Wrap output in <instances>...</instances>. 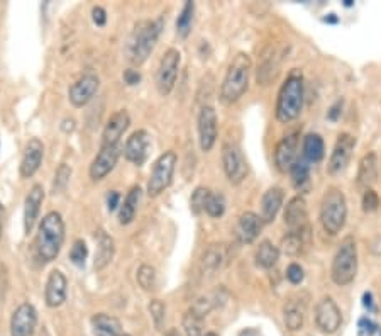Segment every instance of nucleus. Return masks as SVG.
<instances>
[{"label":"nucleus","instance_id":"nucleus-1","mask_svg":"<svg viewBox=\"0 0 381 336\" xmlns=\"http://www.w3.org/2000/svg\"><path fill=\"white\" fill-rule=\"evenodd\" d=\"M65 243V221L60 212L51 211L42 216L40 227H38L36 241V257L42 264L54 262L60 255Z\"/></svg>","mask_w":381,"mask_h":336},{"label":"nucleus","instance_id":"nucleus-2","mask_svg":"<svg viewBox=\"0 0 381 336\" xmlns=\"http://www.w3.org/2000/svg\"><path fill=\"white\" fill-rule=\"evenodd\" d=\"M161 29L163 17L154 19V21H139L134 26L126 45V56L132 65L139 67L149 58L156 48Z\"/></svg>","mask_w":381,"mask_h":336},{"label":"nucleus","instance_id":"nucleus-3","mask_svg":"<svg viewBox=\"0 0 381 336\" xmlns=\"http://www.w3.org/2000/svg\"><path fill=\"white\" fill-rule=\"evenodd\" d=\"M251 68L252 63L250 55L237 53L229 65L224 82L220 85V100L224 104H234L246 94L248 87H250Z\"/></svg>","mask_w":381,"mask_h":336},{"label":"nucleus","instance_id":"nucleus-4","mask_svg":"<svg viewBox=\"0 0 381 336\" xmlns=\"http://www.w3.org/2000/svg\"><path fill=\"white\" fill-rule=\"evenodd\" d=\"M303 79L298 73H291L282 85L276 100V119L283 125L295 121L300 115L303 107Z\"/></svg>","mask_w":381,"mask_h":336},{"label":"nucleus","instance_id":"nucleus-5","mask_svg":"<svg viewBox=\"0 0 381 336\" xmlns=\"http://www.w3.org/2000/svg\"><path fill=\"white\" fill-rule=\"evenodd\" d=\"M348 218V202L341 189L329 187L321 202V223L324 231L330 237H336L344 227Z\"/></svg>","mask_w":381,"mask_h":336},{"label":"nucleus","instance_id":"nucleus-6","mask_svg":"<svg viewBox=\"0 0 381 336\" xmlns=\"http://www.w3.org/2000/svg\"><path fill=\"white\" fill-rule=\"evenodd\" d=\"M357 273V246L356 239L346 237L341 241L339 248L334 255L332 266H330V277L332 282L339 287L352 284Z\"/></svg>","mask_w":381,"mask_h":336},{"label":"nucleus","instance_id":"nucleus-7","mask_svg":"<svg viewBox=\"0 0 381 336\" xmlns=\"http://www.w3.org/2000/svg\"><path fill=\"white\" fill-rule=\"evenodd\" d=\"M178 157L175 152H165L154 161L153 172L147 180V195L158 197L173 182L175 168H177Z\"/></svg>","mask_w":381,"mask_h":336},{"label":"nucleus","instance_id":"nucleus-8","mask_svg":"<svg viewBox=\"0 0 381 336\" xmlns=\"http://www.w3.org/2000/svg\"><path fill=\"white\" fill-rule=\"evenodd\" d=\"M180 63L181 53L175 48L166 49L161 61H159L156 73V87L163 97L170 95L171 90L175 88V83H177L178 79V72H180Z\"/></svg>","mask_w":381,"mask_h":336},{"label":"nucleus","instance_id":"nucleus-9","mask_svg":"<svg viewBox=\"0 0 381 336\" xmlns=\"http://www.w3.org/2000/svg\"><path fill=\"white\" fill-rule=\"evenodd\" d=\"M222 167L225 177L232 185H239L248 175V163L243 150L236 143H225L222 146Z\"/></svg>","mask_w":381,"mask_h":336},{"label":"nucleus","instance_id":"nucleus-10","mask_svg":"<svg viewBox=\"0 0 381 336\" xmlns=\"http://www.w3.org/2000/svg\"><path fill=\"white\" fill-rule=\"evenodd\" d=\"M316 324L325 335L336 333L342 324L341 309L332 297H322L316 307Z\"/></svg>","mask_w":381,"mask_h":336},{"label":"nucleus","instance_id":"nucleus-11","mask_svg":"<svg viewBox=\"0 0 381 336\" xmlns=\"http://www.w3.org/2000/svg\"><path fill=\"white\" fill-rule=\"evenodd\" d=\"M356 148V138L349 133H342L337 138L336 145H334L332 153H330L327 170L330 175H337V173L344 172L346 167L351 161L352 152Z\"/></svg>","mask_w":381,"mask_h":336},{"label":"nucleus","instance_id":"nucleus-12","mask_svg":"<svg viewBox=\"0 0 381 336\" xmlns=\"http://www.w3.org/2000/svg\"><path fill=\"white\" fill-rule=\"evenodd\" d=\"M100 79L95 73H85L68 88V99L75 107L87 106L99 92Z\"/></svg>","mask_w":381,"mask_h":336},{"label":"nucleus","instance_id":"nucleus-13","mask_svg":"<svg viewBox=\"0 0 381 336\" xmlns=\"http://www.w3.org/2000/svg\"><path fill=\"white\" fill-rule=\"evenodd\" d=\"M38 326V311L33 304H21L10 318V336H34Z\"/></svg>","mask_w":381,"mask_h":336},{"label":"nucleus","instance_id":"nucleus-14","mask_svg":"<svg viewBox=\"0 0 381 336\" xmlns=\"http://www.w3.org/2000/svg\"><path fill=\"white\" fill-rule=\"evenodd\" d=\"M151 148V138L145 129H138L127 138L126 145H124V154L131 163L136 167H143L146 163L147 157H149Z\"/></svg>","mask_w":381,"mask_h":336},{"label":"nucleus","instance_id":"nucleus-15","mask_svg":"<svg viewBox=\"0 0 381 336\" xmlns=\"http://www.w3.org/2000/svg\"><path fill=\"white\" fill-rule=\"evenodd\" d=\"M119 157H120L119 146H102L100 152L97 153V157L93 158L90 170H88L90 179L93 180V182H100V180L106 179L108 173L115 168V165H117Z\"/></svg>","mask_w":381,"mask_h":336},{"label":"nucleus","instance_id":"nucleus-16","mask_svg":"<svg viewBox=\"0 0 381 336\" xmlns=\"http://www.w3.org/2000/svg\"><path fill=\"white\" fill-rule=\"evenodd\" d=\"M198 141L202 152H211L217 141V114L212 106H204L198 114Z\"/></svg>","mask_w":381,"mask_h":336},{"label":"nucleus","instance_id":"nucleus-17","mask_svg":"<svg viewBox=\"0 0 381 336\" xmlns=\"http://www.w3.org/2000/svg\"><path fill=\"white\" fill-rule=\"evenodd\" d=\"M298 158V133L286 134L275 148V165L279 172H290L291 165Z\"/></svg>","mask_w":381,"mask_h":336},{"label":"nucleus","instance_id":"nucleus-18","mask_svg":"<svg viewBox=\"0 0 381 336\" xmlns=\"http://www.w3.org/2000/svg\"><path fill=\"white\" fill-rule=\"evenodd\" d=\"M66 296H68V280L61 270H53L46 280L44 287V301L48 307L63 306Z\"/></svg>","mask_w":381,"mask_h":336},{"label":"nucleus","instance_id":"nucleus-19","mask_svg":"<svg viewBox=\"0 0 381 336\" xmlns=\"http://www.w3.org/2000/svg\"><path fill=\"white\" fill-rule=\"evenodd\" d=\"M131 126V115L127 111H117L115 114L111 115L107 121L106 127H104L102 134V146H119L120 138L124 136Z\"/></svg>","mask_w":381,"mask_h":336},{"label":"nucleus","instance_id":"nucleus-20","mask_svg":"<svg viewBox=\"0 0 381 336\" xmlns=\"http://www.w3.org/2000/svg\"><path fill=\"white\" fill-rule=\"evenodd\" d=\"M42 157H44V145L38 138H33L26 145L24 153H22L21 160V177L22 179H31L34 173L38 172L42 163Z\"/></svg>","mask_w":381,"mask_h":336},{"label":"nucleus","instance_id":"nucleus-21","mask_svg":"<svg viewBox=\"0 0 381 336\" xmlns=\"http://www.w3.org/2000/svg\"><path fill=\"white\" fill-rule=\"evenodd\" d=\"M44 202V189L41 184L33 185L29 194L26 195L24 200V233L29 234L33 231L34 224L40 219L41 206Z\"/></svg>","mask_w":381,"mask_h":336},{"label":"nucleus","instance_id":"nucleus-22","mask_svg":"<svg viewBox=\"0 0 381 336\" xmlns=\"http://www.w3.org/2000/svg\"><path fill=\"white\" fill-rule=\"evenodd\" d=\"M285 224L290 227V231L309 230V209H307V202L303 197H293L286 204Z\"/></svg>","mask_w":381,"mask_h":336},{"label":"nucleus","instance_id":"nucleus-23","mask_svg":"<svg viewBox=\"0 0 381 336\" xmlns=\"http://www.w3.org/2000/svg\"><path fill=\"white\" fill-rule=\"evenodd\" d=\"M263 219L261 216H258L256 212L246 211L239 216V221H237L236 234L239 238L241 243H252L256 238L259 237L263 230Z\"/></svg>","mask_w":381,"mask_h":336},{"label":"nucleus","instance_id":"nucleus-24","mask_svg":"<svg viewBox=\"0 0 381 336\" xmlns=\"http://www.w3.org/2000/svg\"><path fill=\"white\" fill-rule=\"evenodd\" d=\"M307 314V303L302 297H290L283 306V318L290 331H298L303 328Z\"/></svg>","mask_w":381,"mask_h":336},{"label":"nucleus","instance_id":"nucleus-25","mask_svg":"<svg viewBox=\"0 0 381 336\" xmlns=\"http://www.w3.org/2000/svg\"><path fill=\"white\" fill-rule=\"evenodd\" d=\"M95 239H97V252H95V260H93V266H95V270H104L108 264H111L112 258H114L115 243L111 234H107L104 230L97 231Z\"/></svg>","mask_w":381,"mask_h":336},{"label":"nucleus","instance_id":"nucleus-26","mask_svg":"<svg viewBox=\"0 0 381 336\" xmlns=\"http://www.w3.org/2000/svg\"><path fill=\"white\" fill-rule=\"evenodd\" d=\"M378 157L376 153H368L361 158L359 161V170H357V185L363 189H371V185H375L376 179H378Z\"/></svg>","mask_w":381,"mask_h":336},{"label":"nucleus","instance_id":"nucleus-27","mask_svg":"<svg viewBox=\"0 0 381 336\" xmlns=\"http://www.w3.org/2000/svg\"><path fill=\"white\" fill-rule=\"evenodd\" d=\"M283 189L271 187L263 194L261 199V219L263 223H273L276 214L283 206Z\"/></svg>","mask_w":381,"mask_h":336},{"label":"nucleus","instance_id":"nucleus-28","mask_svg":"<svg viewBox=\"0 0 381 336\" xmlns=\"http://www.w3.org/2000/svg\"><path fill=\"white\" fill-rule=\"evenodd\" d=\"M227 260V246L219 243V245H211L202 258V270L207 273H213L222 269Z\"/></svg>","mask_w":381,"mask_h":336},{"label":"nucleus","instance_id":"nucleus-29","mask_svg":"<svg viewBox=\"0 0 381 336\" xmlns=\"http://www.w3.org/2000/svg\"><path fill=\"white\" fill-rule=\"evenodd\" d=\"M141 192H143L141 187H139V185H134V187H132L131 191L127 192L124 202L120 204V207H119V223L124 224V226L134 221L136 212H138L139 200H141Z\"/></svg>","mask_w":381,"mask_h":336},{"label":"nucleus","instance_id":"nucleus-30","mask_svg":"<svg viewBox=\"0 0 381 336\" xmlns=\"http://www.w3.org/2000/svg\"><path fill=\"white\" fill-rule=\"evenodd\" d=\"M92 326L95 336H122L120 335V321L114 316H108L106 312H99L92 318Z\"/></svg>","mask_w":381,"mask_h":336},{"label":"nucleus","instance_id":"nucleus-31","mask_svg":"<svg viewBox=\"0 0 381 336\" xmlns=\"http://www.w3.org/2000/svg\"><path fill=\"white\" fill-rule=\"evenodd\" d=\"M303 158H305L309 163H317L324 158L325 154V146H324V140H322L321 134L317 133H310L303 138Z\"/></svg>","mask_w":381,"mask_h":336},{"label":"nucleus","instance_id":"nucleus-32","mask_svg":"<svg viewBox=\"0 0 381 336\" xmlns=\"http://www.w3.org/2000/svg\"><path fill=\"white\" fill-rule=\"evenodd\" d=\"M254 260H256V265L261 266V269H266V270L273 269L279 260L278 246H275L273 243L264 239V241L259 243L258 250H256Z\"/></svg>","mask_w":381,"mask_h":336},{"label":"nucleus","instance_id":"nucleus-33","mask_svg":"<svg viewBox=\"0 0 381 336\" xmlns=\"http://www.w3.org/2000/svg\"><path fill=\"white\" fill-rule=\"evenodd\" d=\"M307 233H309V230L290 231V233L282 239L283 252L289 255V257H298V255L303 252V248H305Z\"/></svg>","mask_w":381,"mask_h":336},{"label":"nucleus","instance_id":"nucleus-34","mask_svg":"<svg viewBox=\"0 0 381 336\" xmlns=\"http://www.w3.org/2000/svg\"><path fill=\"white\" fill-rule=\"evenodd\" d=\"M290 175H291V182H293L295 189H297V191H303V189H305L310 182L309 161H307L303 157H298L297 161L291 165Z\"/></svg>","mask_w":381,"mask_h":336},{"label":"nucleus","instance_id":"nucleus-35","mask_svg":"<svg viewBox=\"0 0 381 336\" xmlns=\"http://www.w3.org/2000/svg\"><path fill=\"white\" fill-rule=\"evenodd\" d=\"M193 15H195V3L188 0V2H185L184 9H181V13L177 19V34L180 38H184V40L188 36L190 31H192Z\"/></svg>","mask_w":381,"mask_h":336},{"label":"nucleus","instance_id":"nucleus-36","mask_svg":"<svg viewBox=\"0 0 381 336\" xmlns=\"http://www.w3.org/2000/svg\"><path fill=\"white\" fill-rule=\"evenodd\" d=\"M279 68V61H278V55L273 51L271 55L264 56L261 67L258 70V82H261L263 85H268L271 80L275 79L276 73H278Z\"/></svg>","mask_w":381,"mask_h":336},{"label":"nucleus","instance_id":"nucleus-37","mask_svg":"<svg viewBox=\"0 0 381 336\" xmlns=\"http://www.w3.org/2000/svg\"><path fill=\"white\" fill-rule=\"evenodd\" d=\"M136 279H138L139 287H143L145 291H154L158 284L156 269L151 265H141L136 273Z\"/></svg>","mask_w":381,"mask_h":336},{"label":"nucleus","instance_id":"nucleus-38","mask_svg":"<svg viewBox=\"0 0 381 336\" xmlns=\"http://www.w3.org/2000/svg\"><path fill=\"white\" fill-rule=\"evenodd\" d=\"M211 195H212V192L209 191L207 187H197L195 191H193L192 199H190V209H192L193 214L200 216L202 212L205 211Z\"/></svg>","mask_w":381,"mask_h":336},{"label":"nucleus","instance_id":"nucleus-39","mask_svg":"<svg viewBox=\"0 0 381 336\" xmlns=\"http://www.w3.org/2000/svg\"><path fill=\"white\" fill-rule=\"evenodd\" d=\"M202 316H198L193 309H188L184 316V328L186 336H204L202 333Z\"/></svg>","mask_w":381,"mask_h":336},{"label":"nucleus","instance_id":"nucleus-40","mask_svg":"<svg viewBox=\"0 0 381 336\" xmlns=\"http://www.w3.org/2000/svg\"><path fill=\"white\" fill-rule=\"evenodd\" d=\"M70 179H72V168L66 163H61L58 167L56 173H54V182H53V194H61L68 187Z\"/></svg>","mask_w":381,"mask_h":336},{"label":"nucleus","instance_id":"nucleus-41","mask_svg":"<svg viewBox=\"0 0 381 336\" xmlns=\"http://www.w3.org/2000/svg\"><path fill=\"white\" fill-rule=\"evenodd\" d=\"M87 257H88L87 243H85L83 239H75L72 250H70V260H72L75 265L83 266L85 260H87Z\"/></svg>","mask_w":381,"mask_h":336},{"label":"nucleus","instance_id":"nucleus-42","mask_svg":"<svg viewBox=\"0 0 381 336\" xmlns=\"http://www.w3.org/2000/svg\"><path fill=\"white\" fill-rule=\"evenodd\" d=\"M205 212H207L211 218H220L225 212V197L220 194H212L211 199H209L207 207H205Z\"/></svg>","mask_w":381,"mask_h":336},{"label":"nucleus","instance_id":"nucleus-43","mask_svg":"<svg viewBox=\"0 0 381 336\" xmlns=\"http://www.w3.org/2000/svg\"><path fill=\"white\" fill-rule=\"evenodd\" d=\"M149 312H151V318H153L156 330H161L163 323H165V316H166L165 304H163L159 299H153L149 304Z\"/></svg>","mask_w":381,"mask_h":336},{"label":"nucleus","instance_id":"nucleus-44","mask_svg":"<svg viewBox=\"0 0 381 336\" xmlns=\"http://www.w3.org/2000/svg\"><path fill=\"white\" fill-rule=\"evenodd\" d=\"M380 197L373 189H368L363 194V211L364 212H375L380 207Z\"/></svg>","mask_w":381,"mask_h":336},{"label":"nucleus","instance_id":"nucleus-45","mask_svg":"<svg viewBox=\"0 0 381 336\" xmlns=\"http://www.w3.org/2000/svg\"><path fill=\"white\" fill-rule=\"evenodd\" d=\"M303 277H305V273H303V269L298 264H290L289 269H286V279H289L290 284L298 285L303 282Z\"/></svg>","mask_w":381,"mask_h":336},{"label":"nucleus","instance_id":"nucleus-46","mask_svg":"<svg viewBox=\"0 0 381 336\" xmlns=\"http://www.w3.org/2000/svg\"><path fill=\"white\" fill-rule=\"evenodd\" d=\"M92 19L97 26H100V28H102V26H106V22H107L106 9H102V7H93Z\"/></svg>","mask_w":381,"mask_h":336},{"label":"nucleus","instance_id":"nucleus-47","mask_svg":"<svg viewBox=\"0 0 381 336\" xmlns=\"http://www.w3.org/2000/svg\"><path fill=\"white\" fill-rule=\"evenodd\" d=\"M357 326H359V333L364 336H371L376 331V324L368 318L359 319V324H357Z\"/></svg>","mask_w":381,"mask_h":336},{"label":"nucleus","instance_id":"nucleus-48","mask_svg":"<svg viewBox=\"0 0 381 336\" xmlns=\"http://www.w3.org/2000/svg\"><path fill=\"white\" fill-rule=\"evenodd\" d=\"M124 82H126L127 85H138L139 82H141V73L129 68V70L124 72Z\"/></svg>","mask_w":381,"mask_h":336},{"label":"nucleus","instance_id":"nucleus-49","mask_svg":"<svg viewBox=\"0 0 381 336\" xmlns=\"http://www.w3.org/2000/svg\"><path fill=\"white\" fill-rule=\"evenodd\" d=\"M119 206H120V194H119V192L112 191L111 194L107 195V207H108V211H115Z\"/></svg>","mask_w":381,"mask_h":336},{"label":"nucleus","instance_id":"nucleus-50","mask_svg":"<svg viewBox=\"0 0 381 336\" xmlns=\"http://www.w3.org/2000/svg\"><path fill=\"white\" fill-rule=\"evenodd\" d=\"M341 109H342V100H337V102L334 104L332 107H330V111H329V114H327V118L330 119V121H336V119L339 118Z\"/></svg>","mask_w":381,"mask_h":336},{"label":"nucleus","instance_id":"nucleus-51","mask_svg":"<svg viewBox=\"0 0 381 336\" xmlns=\"http://www.w3.org/2000/svg\"><path fill=\"white\" fill-rule=\"evenodd\" d=\"M363 304H364V307H368L369 311H373V294L371 292H366V294L363 296Z\"/></svg>","mask_w":381,"mask_h":336},{"label":"nucleus","instance_id":"nucleus-52","mask_svg":"<svg viewBox=\"0 0 381 336\" xmlns=\"http://www.w3.org/2000/svg\"><path fill=\"white\" fill-rule=\"evenodd\" d=\"M3 216H6V207L0 204V237H2V227H3Z\"/></svg>","mask_w":381,"mask_h":336},{"label":"nucleus","instance_id":"nucleus-53","mask_svg":"<svg viewBox=\"0 0 381 336\" xmlns=\"http://www.w3.org/2000/svg\"><path fill=\"white\" fill-rule=\"evenodd\" d=\"M166 336H181L180 333H178V331L177 330H171L170 331V333H166Z\"/></svg>","mask_w":381,"mask_h":336},{"label":"nucleus","instance_id":"nucleus-54","mask_svg":"<svg viewBox=\"0 0 381 336\" xmlns=\"http://www.w3.org/2000/svg\"><path fill=\"white\" fill-rule=\"evenodd\" d=\"M344 6H346V7H351V6H352V2H351V0H344Z\"/></svg>","mask_w":381,"mask_h":336},{"label":"nucleus","instance_id":"nucleus-55","mask_svg":"<svg viewBox=\"0 0 381 336\" xmlns=\"http://www.w3.org/2000/svg\"><path fill=\"white\" fill-rule=\"evenodd\" d=\"M204 336H217V335H216V333H212V331H211V333H205Z\"/></svg>","mask_w":381,"mask_h":336},{"label":"nucleus","instance_id":"nucleus-56","mask_svg":"<svg viewBox=\"0 0 381 336\" xmlns=\"http://www.w3.org/2000/svg\"><path fill=\"white\" fill-rule=\"evenodd\" d=\"M122 336H129V335H122Z\"/></svg>","mask_w":381,"mask_h":336}]
</instances>
